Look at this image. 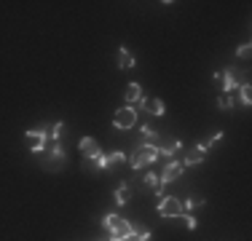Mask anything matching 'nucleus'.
Returning <instances> with one entry per match:
<instances>
[{"instance_id": "obj_1", "label": "nucleus", "mask_w": 252, "mask_h": 241, "mask_svg": "<svg viewBox=\"0 0 252 241\" xmlns=\"http://www.w3.org/2000/svg\"><path fill=\"white\" fill-rule=\"evenodd\" d=\"M40 166H43L46 172H59V169L67 166V150H64V145L62 142H49L46 145Z\"/></svg>"}, {"instance_id": "obj_2", "label": "nucleus", "mask_w": 252, "mask_h": 241, "mask_svg": "<svg viewBox=\"0 0 252 241\" xmlns=\"http://www.w3.org/2000/svg\"><path fill=\"white\" fill-rule=\"evenodd\" d=\"M158 161V145H153V142H140V148L131 153V158H129V166L131 169H145V166H151Z\"/></svg>"}, {"instance_id": "obj_3", "label": "nucleus", "mask_w": 252, "mask_h": 241, "mask_svg": "<svg viewBox=\"0 0 252 241\" xmlns=\"http://www.w3.org/2000/svg\"><path fill=\"white\" fill-rule=\"evenodd\" d=\"M102 228L110 233V239H126L131 233V222L124 220L121 214H105L102 217Z\"/></svg>"}, {"instance_id": "obj_4", "label": "nucleus", "mask_w": 252, "mask_h": 241, "mask_svg": "<svg viewBox=\"0 0 252 241\" xmlns=\"http://www.w3.org/2000/svg\"><path fill=\"white\" fill-rule=\"evenodd\" d=\"M129 161V155L121 153V150H116V153H102L97 155V158L92 161V172H105V169H113V166H118V164H126Z\"/></svg>"}, {"instance_id": "obj_5", "label": "nucleus", "mask_w": 252, "mask_h": 241, "mask_svg": "<svg viewBox=\"0 0 252 241\" xmlns=\"http://www.w3.org/2000/svg\"><path fill=\"white\" fill-rule=\"evenodd\" d=\"M25 142L32 153H43L46 145H49V129L46 126H38V129H30L25 134Z\"/></svg>"}, {"instance_id": "obj_6", "label": "nucleus", "mask_w": 252, "mask_h": 241, "mask_svg": "<svg viewBox=\"0 0 252 241\" xmlns=\"http://www.w3.org/2000/svg\"><path fill=\"white\" fill-rule=\"evenodd\" d=\"M158 214H161V217H166V220L183 217V201H180V198H175V196H161Z\"/></svg>"}, {"instance_id": "obj_7", "label": "nucleus", "mask_w": 252, "mask_h": 241, "mask_svg": "<svg viewBox=\"0 0 252 241\" xmlns=\"http://www.w3.org/2000/svg\"><path fill=\"white\" fill-rule=\"evenodd\" d=\"M134 123H137V107H131V105L116 110V116H113V126L116 129H131Z\"/></svg>"}, {"instance_id": "obj_8", "label": "nucleus", "mask_w": 252, "mask_h": 241, "mask_svg": "<svg viewBox=\"0 0 252 241\" xmlns=\"http://www.w3.org/2000/svg\"><path fill=\"white\" fill-rule=\"evenodd\" d=\"M78 150H81V153H83V158H89V161H94L97 155H102L99 142H97V140H92V137H83V140L78 142Z\"/></svg>"}, {"instance_id": "obj_9", "label": "nucleus", "mask_w": 252, "mask_h": 241, "mask_svg": "<svg viewBox=\"0 0 252 241\" xmlns=\"http://www.w3.org/2000/svg\"><path fill=\"white\" fill-rule=\"evenodd\" d=\"M183 169H185V166H183V161H177V158H175V161H166L164 172L158 174V177H161V182L166 185V182H172V180H177L180 174H183Z\"/></svg>"}, {"instance_id": "obj_10", "label": "nucleus", "mask_w": 252, "mask_h": 241, "mask_svg": "<svg viewBox=\"0 0 252 241\" xmlns=\"http://www.w3.org/2000/svg\"><path fill=\"white\" fill-rule=\"evenodd\" d=\"M180 150H183V142H180V140H175L172 145H164V148L158 145V158H164V161H175V155L180 153Z\"/></svg>"}, {"instance_id": "obj_11", "label": "nucleus", "mask_w": 252, "mask_h": 241, "mask_svg": "<svg viewBox=\"0 0 252 241\" xmlns=\"http://www.w3.org/2000/svg\"><path fill=\"white\" fill-rule=\"evenodd\" d=\"M142 188H145V190H153V193H158V196H161V193H164V182H161V177H158V174H145V177H142Z\"/></svg>"}, {"instance_id": "obj_12", "label": "nucleus", "mask_w": 252, "mask_h": 241, "mask_svg": "<svg viewBox=\"0 0 252 241\" xmlns=\"http://www.w3.org/2000/svg\"><path fill=\"white\" fill-rule=\"evenodd\" d=\"M220 81H223V94L225 96H231L239 89V83H236V78H233L231 70H220Z\"/></svg>"}, {"instance_id": "obj_13", "label": "nucleus", "mask_w": 252, "mask_h": 241, "mask_svg": "<svg viewBox=\"0 0 252 241\" xmlns=\"http://www.w3.org/2000/svg\"><path fill=\"white\" fill-rule=\"evenodd\" d=\"M204 155H207V150H204L201 145H196V148H193V150H190V153L183 158V166H196V164H201Z\"/></svg>"}, {"instance_id": "obj_14", "label": "nucleus", "mask_w": 252, "mask_h": 241, "mask_svg": "<svg viewBox=\"0 0 252 241\" xmlns=\"http://www.w3.org/2000/svg\"><path fill=\"white\" fill-rule=\"evenodd\" d=\"M118 67H121V70H131V67H134V57L129 54V48H126V46L118 48Z\"/></svg>"}, {"instance_id": "obj_15", "label": "nucleus", "mask_w": 252, "mask_h": 241, "mask_svg": "<svg viewBox=\"0 0 252 241\" xmlns=\"http://www.w3.org/2000/svg\"><path fill=\"white\" fill-rule=\"evenodd\" d=\"M140 99H142V89H140V83H129V86H126V102H129V105L134 107Z\"/></svg>"}, {"instance_id": "obj_16", "label": "nucleus", "mask_w": 252, "mask_h": 241, "mask_svg": "<svg viewBox=\"0 0 252 241\" xmlns=\"http://www.w3.org/2000/svg\"><path fill=\"white\" fill-rule=\"evenodd\" d=\"M113 198H116L118 207H126V204H129V198H131V188H129V185H118L116 193H113Z\"/></svg>"}, {"instance_id": "obj_17", "label": "nucleus", "mask_w": 252, "mask_h": 241, "mask_svg": "<svg viewBox=\"0 0 252 241\" xmlns=\"http://www.w3.org/2000/svg\"><path fill=\"white\" fill-rule=\"evenodd\" d=\"M62 137H64V123L57 120V123L49 129V142H62Z\"/></svg>"}, {"instance_id": "obj_18", "label": "nucleus", "mask_w": 252, "mask_h": 241, "mask_svg": "<svg viewBox=\"0 0 252 241\" xmlns=\"http://www.w3.org/2000/svg\"><path fill=\"white\" fill-rule=\"evenodd\" d=\"M204 207V198L201 196H190V198H185V204H183V214L185 212H193V209H199Z\"/></svg>"}, {"instance_id": "obj_19", "label": "nucleus", "mask_w": 252, "mask_h": 241, "mask_svg": "<svg viewBox=\"0 0 252 241\" xmlns=\"http://www.w3.org/2000/svg\"><path fill=\"white\" fill-rule=\"evenodd\" d=\"M145 110H151V116H164V102L161 99H148Z\"/></svg>"}, {"instance_id": "obj_20", "label": "nucleus", "mask_w": 252, "mask_h": 241, "mask_svg": "<svg viewBox=\"0 0 252 241\" xmlns=\"http://www.w3.org/2000/svg\"><path fill=\"white\" fill-rule=\"evenodd\" d=\"M239 96H242V105L244 107L252 105V86H250V83H242V86H239Z\"/></svg>"}, {"instance_id": "obj_21", "label": "nucleus", "mask_w": 252, "mask_h": 241, "mask_svg": "<svg viewBox=\"0 0 252 241\" xmlns=\"http://www.w3.org/2000/svg\"><path fill=\"white\" fill-rule=\"evenodd\" d=\"M220 140H223V131H215V134H209V140H204V142H199V145H201L204 150H209L215 142H220Z\"/></svg>"}, {"instance_id": "obj_22", "label": "nucleus", "mask_w": 252, "mask_h": 241, "mask_svg": "<svg viewBox=\"0 0 252 241\" xmlns=\"http://www.w3.org/2000/svg\"><path fill=\"white\" fill-rule=\"evenodd\" d=\"M158 137V131L151 129V126H142V142H153Z\"/></svg>"}, {"instance_id": "obj_23", "label": "nucleus", "mask_w": 252, "mask_h": 241, "mask_svg": "<svg viewBox=\"0 0 252 241\" xmlns=\"http://www.w3.org/2000/svg\"><path fill=\"white\" fill-rule=\"evenodd\" d=\"M250 48H252L250 43H244V46H239V48H236V57H239V59H250V54H252V51H250Z\"/></svg>"}, {"instance_id": "obj_24", "label": "nucleus", "mask_w": 252, "mask_h": 241, "mask_svg": "<svg viewBox=\"0 0 252 241\" xmlns=\"http://www.w3.org/2000/svg\"><path fill=\"white\" fill-rule=\"evenodd\" d=\"M218 105L223 107V110H231V107H233V96H225V94H223V96L218 99Z\"/></svg>"}, {"instance_id": "obj_25", "label": "nucleus", "mask_w": 252, "mask_h": 241, "mask_svg": "<svg viewBox=\"0 0 252 241\" xmlns=\"http://www.w3.org/2000/svg\"><path fill=\"white\" fill-rule=\"evenodd\" d=\"M183 220H185V225H188L190 231H196V228H199V222H196L193 214H183Z\"/></svg>"}]
</instances>
